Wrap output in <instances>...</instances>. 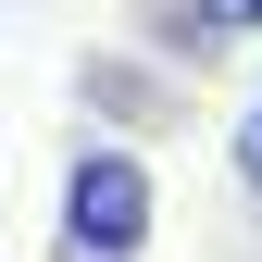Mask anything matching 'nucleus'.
Segmentation results:
<instances>
[{
  "label": "nucleus",
  "mask_w": 262,
  "mask_h": 262,
  "mask_svg": "<svg viewBox=\"0 0 262 262\" xmlns=\"http://www.w3.org/2000/svg\"><path fill=\"white\" fill-rule=\"evenodd\" d=\"M187 13H200V38H212V50H237V38H262V0H187Z\"/></svg>",
  "instance_id": "3"
},
{
  "label": "nucleus",
  "mask_w": 262,
  "mask_h": 262,
  "mask_svg": "<svg viewBox=\"0 0 262 262\" xmlns=\"http://www.w3.org/2000/svg\"><path fill=\"white\" fill-rule=\"evenodd\" d=\"M225 162H237V187L262 200V88H250V113H237V138H225Z\"/></svg>",
  "instance_id": "4"
},
{
  "label": "nucleus",
  "mask_w": 262,
  "mask_h": 262,
  "mask_svg": "<svg viewBox=\"0 0 262 262\" xmlns=\"http://www.w3.org/2000/svg\"><path fill=\"white\" fill-rule=\"evenodd\" d=\"M62 262H138L150 250V162L125 138H88L62 162V225H50Z\"/></svg>",
  "instance_id": "1"
},
{
  "label": "nucleus",
  "mask_w": 262,
  "mask_h": 262,
  "mask_svg": "<svg viewBox=\"0 0 262 262\" xmlns=\"http://www.w3.org/2000/svg\"><path fill=\"white\" fill-rule=\"evenodd\" d=\"M75 100H88V113H113V125H162V113H175V88H162L150 62H125V50H100V62L75 75Z\"/></svg>",
  "instance_id": "2"
}]
</instances>
